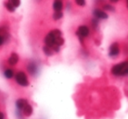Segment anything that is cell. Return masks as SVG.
<instances>
[{"mask_svg":"<svg viewBox=\"0 0 128 119\" xmlns=\"http://www.w3.org/2000/svg\"><path fill=\"white\" fill-rule=\"evenodd\" d=\"M21 112L25 117H30L32 115V113H34V107L32 106V104H30V103H28L23 108V110H21Z\"/></svg>","mask_w":128,"mask_h":119,"instance_id":"30bf717a","label":"cell"},{"mask_svg":"<svg viewBox=\"0 0 128 119\" xmlns=\"http://www.w3.org/2000/svg\"><path fill=\"white\" fill-rule=\"evenodd\" d=\"M53 9L54 11H62V10L64 9L63 0H54Z\"/></svg>","mask_w":128,"mask_h":119,"instance_id":"8fae6325","label":"cell"},{"mask_svg":"<svg viewBox=\"0 0 128 119\" xmlns=\"http://www.w3.org/2000/svg\"><path fill=\"white\" fill-rule=\"evenodd\" d=\"M63 12L62 11H54L53 14V19L54 21H58V20L62 19L63 18Z\"/></svg>","mask_w":128,"mask_h":119,"instance_id":"e0dca14e","label":"cell"},{"mask_svg":"<svg viewBox=\"0 0 128 119\" xmlns=\"http://www.w3.org/2000/svg\"><path fill=\"white\" fill-rule=\"evenodd\" d=\"M4 8H6V9L9 12H14V11H16V8L13 6V4L10 2L9 0H7V1H6V2H4Z\"/></svg>","mask_w":128,"mask_h":119,"instance_id":"2e32d148","label":"cell"},{"mask_svg":"<svg viewBox=\"0 0 128 119\" xmlns=\"http://www.w3.org/2000/svg\"><path fill=\"white\" fill-rule=\"evenodd\" d=\"M75 3L80 7H84L86 5V0H75Z\"/></svg>","mask_w":128,"mask_h":119,"instance_id":"ac0fdd59","label":"cell"},{"mask_svg":"<svg viewBox=\"0 0 128 119\" xmlns=\"http://www.w3.org/2000/svg\"><path fill=\"white\" fill-rule=\"evenodd\" d=\"M110 75L114 77H127L128 76V60L123 61L110 68Z\"/></svg>","mask_w":128,"mask_h":119,"instance_id":"7a4b0ae2","label":"cell"},{"mask_svg":"<svg viewBox=\"0 0 128 119\" xmlns=\"http://www.w3.org/2000/svg\"><path fill=\"white\" fill-rule=\"evenodd\" d=\"M65 43V39L62 37V32L60 29H54L48 32L44 38V45L54 48V46L62 47Z\"/></svg>","mask_w":128,"mask_h":119,"instance_id":"6da1fadb","label":"cell"},{"mask_svg":"<svg viewBox=\"0 0 128 119\" xmlns=\"http://www.w3.org/2000/svg\"><path fill=\"white\" fill-rule=\"evenodd\" d=\"M28 103H29L28 100L26 99V98H18V99H17L16 102H15V107H16V110L21 111V110H23L24 107H25Z\"/></svg>","mask_w":128,"mask_h":119,"instance_id":"9c48e42d","label":"cell"},{"mask_svg":"<svg viewBox=\"0 0 128 119\" xmlns=\"http://www.w3.org/2000/svg\"><path fill=\"white\" fill-rule=\"evenodd\" d=\"M92 15L94 18H98V20H105L109 18L108 13L104 11L102 8H95L92 11Z\"/></svg>","mask_w":128,"mask_h":119,"instance_id":"52a82bcc","label":"cell"},{"mask_svg":"<svg viewBox=\"0 0 128 119\" xmlns=\"http://www.w3.org/2000/svg\"><path fill=\"white\" fill-rule=\"evenodd\" d=\"M119 1H120V0H109V2H110V4H117Z\"/></svg>","mask_w":128,"mask_h":119,"instance_id":"7402d4cb","label":"cell"},{"mask_svg":"<svg viewBox=\"0 0 128 119\" xmlns=\"http://www.w3.org/2000/svg\"><path fill=\"white\" fill-rule=\"evenodd\" d=\"M99 21L100 20H98V18L93 17L90 19V28L92 29L93 31H98V29H99V25H100Z\"/></svg>","mask_w":128,"mask_h":119,"instance_id":"4fadbf2b","label":"cell"},{"mask_svg":"<svg viewBox=\"0 0 128 119\" xmlns=\"http://www.w3.org/2000/svg\"><path fill=\"white\" fill-rule=\"evenodd\" d=\"M3 75H4V76L6 79L11 80V79L14 78L15 71H14V69L12 68H6L4 69V72H3Z\"/></svg>","mask_w":128,"mask_h":119,"instance_id":"7c38bea8","label":"cell"},{"mask_svg":"<svg viewBox=\"0 0 128 119\" xmlns=\"http://www.w3.org/2000/svg\"><path fill=\"white\" fill-rule=\"evenodd\" d=\"M0 119H6V115L2 111H0Z\"/></svg>","mask_w":128,"mask_h":119,"instance_id":"44dd1931","label":"cell"},{"mask_svg":"<svg viewBox=\"0 0 128 119\" xmlns=\"http://www.w3.org/2000/svg\"><path fill=\"white\" fill-rule=\"evenodd\" d=\"M26 71L32 77L37 76L40 73V64L38 61L34 60L28 61L26 65Z\"/></svg>","mask_w":128,"mask_h":119,"instance_id":"8992f818","label":"cell"},{"mask_svg":"<svg viewBox=\"0 0 128 119\" xmlns=\"http://www.w3.org/2000/svg\"><path fill=\"white\" fill-rule=\"evenodd\" d=\"M126 8L128 9V0H126Z\"/></svg>","mask_w":128,"mask_h":119,"instance_id":"603a6c76","label":"cell"},{"mask_svg":"<svg viewBox=\"0 0 128 119\" xmlns=\"http://www.w3.org/2000/svg\"><path fill=\"white\" fill-rule=\"evenodd\" d=\"M107 0H94V2L96 4H98V5H103V4H104L105 3H106Z\"/></svg>","mask_w":128,"mask_h":119,"instance_id":"ffe728a7","label":"cell"},{"mask_svg":"<svg viewBox=\"0 0 128 119\" xmlns=\"http://www.w3.org/2000/svg\"><path fill=\"white\" fill-rule=\"evenodd\" d=\"M121 46L118 41H114L109 46V51H108V56L110 59H117L119 57L121 53Z\"/></svg>","mask_w":128,"mask_h":119,"instance_id":"5b68a950","label":"cell"},{"mask_svg":"<svg viewBox=\"0 0 128 119\" xmlns=\"http://www.w3.org/2000/svg\"><path fill=\"white\" fill-rule=\"evenodd\" d=\"M9 1L13 4V6H14L16 9L20 5V3H21L20 2V0H9Z\"/></svg>","mask_w":128,"mask_h":119,"instance_id":"d6986e66","label":"cell"},{"mask_svg":"<svg viewBox=\"0 0 128 119\" xmlns=\"http://www.w3.org/2000/svg\"><path fill=\"white\" fill-rule=\"evenodd\" d=\"M90 34V28L86 25H81L77 27L76 31V35L78 38L79 41L82 45H84L85 39H87Z\"/></svg>","mask_w":128,"mask_h":119,"instance_id":"277c9868","label":"cell"},{"mask_svg":"<svg viewBox=\"0 0 128 119\" xmlns=\"http://www.w3.org/2000/svg\"><path fill=\"white\" fill-rule=\"evenodd\" d=\"M14 81L18 86L22 88H26L30 85V81H29L28 75L26 72L20 70L15 73L14 75Z\"/></svg>","mask_w":128,"mask_h":119,"instance_id":"3957f363","label":"cell"},{"mask_svg":"<svg viewBox=\"0 0 128 119\" xmlns=\"http://www.w3.org/2000/svg\"><path fill=\"white\" fill-rule=\"evenodd\" d=\"M42 52L45 56H46V57H52L54 54V52L53 51V49H52L51 47H49V46H46V45H44V46H42Z\"/></svg>","mask_w":128,"mask_h":119,"instance_id":"5bb4252c","label":"cell"},{"mask_svg":"<svg viewBox=\"0 0 128 119\" xmlns=\"http://www.w3.org/2000/svg\"><path fill=\"white\" fill-rule=\"evenodd\" d=\"M18 61H20V56H18V53H15V52H12L7 59V64L9 65L10 67L17 66Z\"/></svg>","mask_w":128,"mask_h":119,"instance_id":"ba28073f","label":"cell"},{"mask_svg":"<svg viewBox=\"0 0 128 119\" xmlns=\"http://www.w3.org/2000/svg\"><path fill=\"white\" fill-rule=\"evenodd\" d=\"M102 9L104 10V11H105L107 12V11H110V12H114L115 11V7H114L113 5H112V4H108V3H105L104 4H103L102 5Z\"/></svg>","mask_w":128,"mask_h":119,"instance_id":"9a60e30c","label":"cell"}]
</instances>
